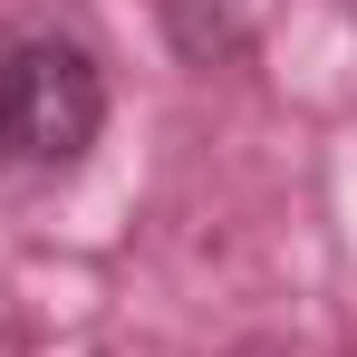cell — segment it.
Wrapping results in <instances>:
<instances>
[{
  "mask_svg": "<svg viewBox=\"0 0 357 357\" xmlns=\"http://www.w3.org/2000/svg\"><path fill=\"white\" fill-rule=\"evenodd\" d=\"M107 87L68 39H0V165H77L97 145Z\"/></svg>",
  "mask_w": 357,
  "mask_h": 357,
  "instance_id": "6da1fadb",
  "label": "cell"
}]
</instances>
